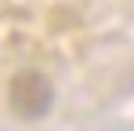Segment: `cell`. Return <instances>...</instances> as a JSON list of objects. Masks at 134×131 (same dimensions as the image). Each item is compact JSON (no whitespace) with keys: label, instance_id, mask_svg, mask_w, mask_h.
<instances>
[{"label":"cell","instance_id":"obj_1","mask_svg":"<svg viewBox=\"0 0 134 131\" xmlns=\"http://www.w3.org/2000/svg\"><path fill=\"white\" fill-rule=\"evenodd\" d=\"M7 102H11V109H15L18 117H25V120H40L47 109H51V102H54V87H51V80H47L44 73L25 69V73H18V77L11 80Z\"/></svg>","mask_w":134,"mask_h":131}]
</instances>
